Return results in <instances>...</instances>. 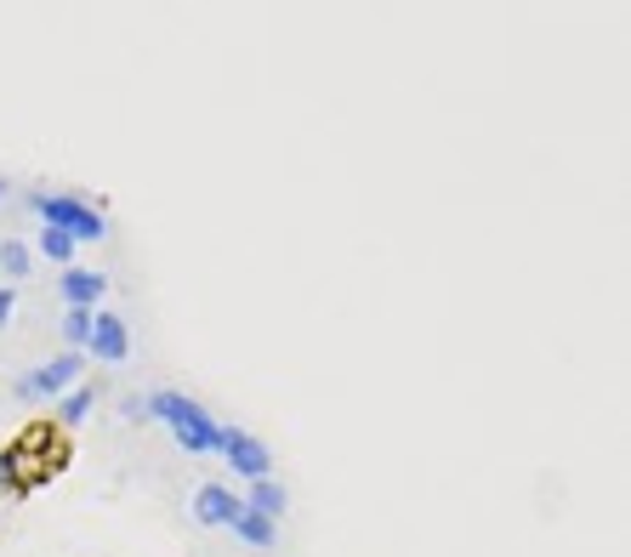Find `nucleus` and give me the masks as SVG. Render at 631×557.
Wrapping results in <instances>:
<instances>
[{
	"mask_svg": "<svg viewBox=\"0 0 631 557\" xmlns=\"http://www.w3.org/2000/svg\"><path fill=\"white\" fill-rule=\"evenodd\" d=\"M143 416L165 421L171 438L183 444V449H194V455H216V444H222V421H211L188 393H154V398L143 404Z\"/></svg>",
	"mask_w": 631,
	"mask_h": 557,
	"instance_id": "nucleus-1",
	"label": "nucleus"
},
{
	"mask_svg": "<svg viewBox=\"0 0 631 557\" xmlns=\"http://www.w3.org/2000/svg\"><path fill=\"white\" fill-rule=\"evenodd\" d=\"M194 518L206 523V529H228V523L239 518V495H234L228 484H199V495H194Z\"/></svg>",
	"mask_w": 631,
	"mask_h": 557,
	"instance_id": "nucleus-7",
	"label": "nucleus"
},
{
	"mask_svg": "<svg viewBox=\"0 0 631 557\" xmlns=\"http://www.w3.org/2000/svg\"><path fill=\"white\" fill-rule=\"evenodd\" d=\"M63 342H69V352H81V347L91 342V313L69 308V313H63Z\"/></svg>",
	"mask_w": 631,
	"mask_h": 557,
	"instance_id": "nucleus-13",
	"label": "nucleus"
},
{
	"mask_svg": "<svg viewBox=\"0 0 631 557\" xmlns=\"http://www.w3.org/2000/svg\"><path fill=\"white\" fill-rule=\"evenodd\" d=\"M86 352H91V359H103V364H125V359H132V331H125V319L109 313V308H97Z\"/></svg>",
	"mask_w": 631,
	"mask_h": 557,
	"instance_id": "nucleus-5",
	"label": "nucleus"
},
{
	"mask_svg": "<svg viewBox=\"0 0 631 557\" xmlns=\"http://www.w3.org/2000/svg\"><path fill=\"white\" fill-rule=\"evenodd\" d=\"M97 393H103V387H97V382H74V393H69L63 404H58V421H63V426H81V421L91 416Z\"/></svg>",
	"mask_w": 631,
	"mask_h": 557,
	"instance_id": "nucleus-10",
	"label": "nucleus"
},
{
	"mask_svg": "<svg viewBox=\"0 0 631 557\" xmlns=\"http://www.w3.org/2000/svg\"><path fill=\"white\" fill-rule=\"evenodd\" d=\"M228 529H234V535H239L245 546H257V552H273V546H280V523L262 518V512H250L245 500H239V518H234Z\"/></svg>",
	"mask_w": 631,
	"mask_h": 557,
	"instance_id": "nucleus-8",
	"label": "nucleus"
},
{
	"mask_svg": "<svg viewBox=\"0 0 631 557\" xmlns=\"http://www.w3.org/2000/svg\"><path fill=\"white\" fill-rule=\"evenodd\" d=\"M29 206L40 211V222H46V227L69 234L74 245H86V239H103V234H109L103 211H91L81 194H29Z\"/></svg>",
	"mask_w": 631,
	"mask_h": 557,
	"instance_id": "nucleus-2",
	"label": "nucleus"
},
{
	"mask_svg": "<svg viewBox=\"0 0 631 557\" xmlns=\"http://www.w3.org/2000/svg\"><path fill=\"white\" fill-rule=\"evenodd\" d=\"M81 370H86V352H52L46 364H35V370H23L17 382H12V393L17 398H58L63 387H74L81 382Z\"/></svg>",
	"mask_w": 631,
	"mask_h": 557,
	"instance_id": "nucleus-3",
	"label": "nucleus"
},
{
	"mask_svg": "<svg viewBox=\"0 0 631 557\" xmlns=\"http://www.w3.org/2000/svg\"><path fill=\"white\" fill-rule=\"evenodd\" d=\"M29 268H35L29 245H23V239H0V273H7L12 285H17V278H29Z\"/></svg>",
	"mask_w": 631,
	"mask_h": 557,
	"instance_id": "nucleus-11",
	"label": "nucleus"
},
{
	"mask_svg": "<svg viewBox=\"0 0 631 557\" xmlns=\"http://www.w3.org/2000/svg\"><path fill=\"white\" fill-rule=\"evenodd\" d=\"M216 455H222V461H228L239 478H250V484L273 472V449H268L262 438L239 433V426H222V444H216Z\"/></svg>",
	"mask_w": 631,
	"mask_h": 557,
	"instance_id": "nucleus-4",
	"label": "nucleus"
},
{
	"mask_svg": "<svg viewBox=\"0 0 631 557\" xmlns=\"http://www.w3.org/2000/svg\"><path fill=\"white\" fill-rule=\"evenodd\" d=\"M245 506H250V512H262V518L280 523L290 500H285V484H273V478H257V484H250V495H245Z\"/></svg>",
	"mask_w": 631,
	"mask_h": 557,
	"instance_id": "nucleus-9",
	"label": "nucleus"
},
{
	"mask_svg": "<svg viewBox=\"0 0 631 557\" xmlns=\"http://www.w3.org/2000/svg\"><path fill=\"white\" fill-rule=\"evenodd\" d=\"M12 319H17V290H12V285H0V331H7Z\"/></svg>",
	"mask_w": 631,
	"mask_h": 557,
	"instance_id": "nucleus-14",
	"label": "nucleus"
},
{
	"mask_svg": "<svg viewBox=\"0 0 631 557\" xmlns=\"http://www.w3.org/2000/svg\"><path fill=\"white\" fill-rule=\"evenodd\" d=\"M35 250H40V257H52V262H63V268H74V239H69V234H58V227H40Z\"/></svg>",
	"mask_w": 631,
	"mask_h": 557,
	"instance_id": "nucleus-12",
	"label": "nucleus"
},
{
	"mask_svg": "<svg viewBox=\"0 0 631 557\" xmlns=\"http://www.w3.org/2000/svg\"><path fill=\"white\" fill-rule=\"evenodd\" d=\"M58 290H63V301H69V308L97 313V308H103V296H109V278H103V273H91V268H63Z\"/></svg>",
	"mask_w": 631,
	"mask_h": 557,
	"instance_id": "nucleus-6",
	"label": "nucleus"
}]
</instances>
